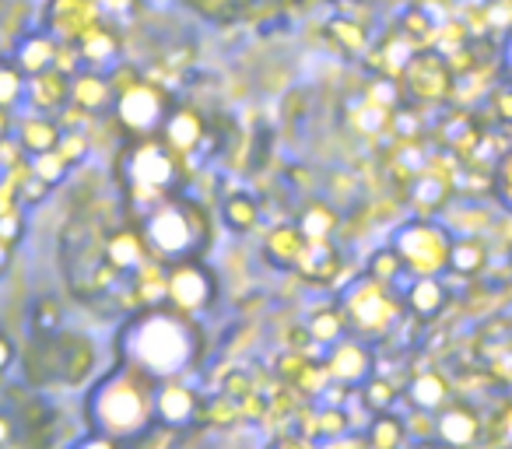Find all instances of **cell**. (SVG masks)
I'll return each instance as SVG.
<instances>
[{
	"mask_svg": "<svg viewBox=\"0 0 512 449\" xmlns=\"http://www.w3.org/2000/svg\"><path fill=\"white\" fill-rule=\"evenodd\" d=\"M197 327L193 316L176 309H141L120 334V365L148 379H172L197 362Z\"/></svg>",
	"mask_w": 512,
	"mask_h": 449,
	"instance_id": "obj_1",
	"label": "cell"
},
{
	"mask_svg": "<svg viewBox=\"0 0 512 449\" xmlns=\"http://www.w3.org/2000/svg\"><path fill=\"white\" fill-rule=\"evenodd\" d=\"M85 418L92 432L113 435L120 442L144 435L155 421V379L116 365L85 397Z\"/></svg>",
	"mask_w": 512,
	"mask_h": 449,
	"instance_id": "obj_2",
	"label": "cell"
},
{
	"mask_svg": "<svg viewBox=\"0 0 512 449\" xmlns=\"http://www.w3.org/2000/svg\"><path fill=\"white\" fill-rule=\"evenodd\" d=\"M183 169L179 155L162 141V137H141L130 141L127 151L120 155V183L127 190V204L137 207V218L151 214L158 204L179 197L183 186Z\"/></svg>",
	"mask_w": 512,
	"mask_h": 449,
	"instance_id": "obj_3",
	"label": "cell"
},
{
	"mask_svg": "<svg viewBox=\"0 0 512 449\" xmlns=\"http://www.w3.org/2000/svg\"><path fill=\"white\" fill-rule=\"evenodd\" d=\"M141 232L151 257L162 264H183V260L204 257L207 243H211V218L197 200L172 197L151 214H144Z\"/></svg>",
	"mask_w": 512,
	"mask_h": 449,
	"instance_id": "obj_4",
	"label": "cell"
},
{
	"mask_svg": "<svg viewBox=\"0 0 512 449\" xmlns=\"http://www.w3.org/2000/svg\"><path fill=\"white\" fill-rule=\"evenodd\" d=\"M344 316H348L351 337L372 344L379 337H390L393 327L404 320V302L393 295V288L376 285L372 278H358V285L348 288L344 295Z\"/></svg>",
	"mask_w": 512,
	"mask_h": 449,
	"instance_id": "obj_5",
	"label": "cell"
},
{
	"mask_svg": "<svg viewBox=\"0 0 512 449\" xmlns=\"http://www.w3.org/2000/svg\"><path fill=\"white\" fill-rule=\"evenodd\" d=\"M390 246L400 253L411 278H439L442 271H449L453 236L439 221H407L404 229L393 232Z\"/></svg>",
	"mask_w": 512,
	"mask_h": 449,
	"instance_id": "obj_6",
	"label": "cell"
},
{
	"mask_svg": "<svg viewBox=\"0 0 512 449\" xmlns=\"http://www.w3.org/2000/svg\"><path fill=\"white\" fill-rule=\"evenodd\" d=\"M172 109H176V102L165 92V85H155V81H144V78L134 81L130 88H123V92H116V102H113L116 123H120L134 141L162 134Z\"/></svg>",
	"mask_w": 512,
	"mask_h": 449,
	"instance_id": "obj_7",
	"label": "cell"
},
{
	"mask_svg": "<svg viewBox=\"0 0 512 449\" xmlns=\"http://www.w3.org/2000/svg\"><path fill=\"white\" fill-rule=\"evenodd\" d=\"M214 302H218V281L200 260L169 264V302L165 306L183 316H197L207 313Z\"/></svg>",
	"mask_w": 512,
	"mask_h": 449,
	"instance_id": "obj_8",
	"label": "cell"
},
{
	"mask_svg": "<svg viewBox=\"0 0 512 449\" xmlns=\"http://www.w3.org/2000/svg\"><path fill=\"white\" fill-rule=\"evenodd\" d=\"M106 22L99 0H46L43 29L50 32L57 43L78 46L92 29Z\"/></svg>",
	"mask_w": 512,
	"mask_h": 449,
	"instance_id": "obj_9",
	"label": "cell"
},
{
	"mask_svg": "<svg viewBox=\"0 0 512 449\" xmlns=\"http://www.w3.org/2000/svg\"><path fill=\"white\" fill-rule=\"evenodd\" d=\"M323 365H327V376L334 379V383L351 386V390L362 386L365 379L376 376V355H372V344L358 341V337H344L341 344L327 348Z\"/></svg>",
	"mask_w": 512,
	"mask_h": 449,
	"instance_id": "obj_10",
	"label": "cell"
},
{
	"mask_svg": "<svg viewBox=\"0 0 512 449\" xmlns=\"http://www.w3.org/2000/svg\"><path fill=\"white\" fill-rule=\"evenodd\" d=\"M71 95H74V78L60 71V67H50V71L25 81V109L29 113L60 120L71 109Z\"/></svg>",
	"mask_w": 512,
	"mask_h": 449,
	"instance_id": "obj_11",
	"label": "cell"
},
{
	"mask_svg": "<svg viewBox=\"0 0 512 449\" xmlns=\"http://www.w3.org/2000/svg\"><path fill=\"white\" fill-rule=\"evenodd\" d=\"M99 369V348L88 334H74L64 330L57 334V372L60 386H81L92 379V372Z\"/></svg>",
	"mask_w": 512,
	"mask_h": 449,
	"instance_id": "obj_12",
	"label": "cell"
},
{
	"mask_svg": "<svg viewBox=\"0 0 512 449\" xmlns=\"http://www.w3.org/2000/svg\"><path fill=\"white\" fill-rule=\"evenodd\" d=\"M106 260L120 278H130L137 267H144L151 260V250L144 243L141 225L134 221H123V225H113L106 232Z\"/></svg>",
	"mask_w": 512,
	"mask_h": 449,
	"instance_id": "obj_13",
	"label": "cell"
},
{
	"mask_svg": "<svg viewBox=\"0 0 512 449\" xmlns=\"http://www.w3.org/2000/svg\"><path fill=\"white\" fill-rule=\"evenodd\" d=\"M481 432H484L481 418H477V411L467 404H446L439 414H435V442L446 449L477 446Z\"/></svg>",
	"mask_w": 512,
	"mask_h": 449,
	"instance_id": "obj_14",
	"label": "cell"
},
{
	"mask_svg": "<svg viewBox=\"0 0 512 449\" xmlns=\"http://www.w3.org/2000/svg\"><path fill=\"white\" fill-rule=\"evenodd\" d=\"M200 404H204V400L179 383L155 386V425H162V428L193 425V421H200Z\"/></svg>",
	"mask_w": 512,
	"mask_h": 449,
	"instance_id": "obj_15",
	"label": "cell"
},
{
	"mask_svg": "<svg viewBox=\"0 0 512 449\" xmlns=\"http://www.w3.org/2000/svg\"><path fill=\"white\" fill-rule=\"evenodd\" d=\"M207 127H211V123L200 116V109L176 106L169 120H165V127H162V134H158V137H162V141L169 144L179 158H183V155H193V151H204Z\"/></svg>",
	"mask_w": 512,
	"mask_h": 449,
	"instance_id": "obj_16",
	"label": "cell"
},
{
	"mask_svg": "<svg viewBox=\"0 0 512 449\" xmlns=\"http://www.w3.org/2000/svg\"><path fill=\"white\" fill-rule=\"evenodd\" d=\"M404 81L411 95H418V99H425V102H435V99H442V95H449L453 74H449L446 60L432 57V53H418V57L407 64Z\"/></svg>",
	"mask_w": 512,
	"mask_h": 449,
	"instance_id": "obj_17",
	"label": "cell"
},
{
	"mask_svg": "<svg viewBox=\"0 0 512 449\" xmlns=\"http://www.w3.org/2000/svg\"><path fill=\"white\" fill-rule=\"evenodd\" d=\"M60 137H64V127L60 120L53 116H39V113H25L15 120V134L11 141L18 144L25 158H36V155H46V151H57Z\"/></svg>",
	"mask_w": 512,
	"mask_h": 449,
	"instance_id": "obj_18",
	"label": "cell"
},
{
	"mask_svg": "<svg viewBox=\"0 0 512 449\" xmlns=\"http://www.w3.org/2000/svg\"><path fill=\"white\" fill-rule=\"evenodd\" d=\"M400 302L411 320H435L449 306V288L442 278H411L400 288Z\"/></svg>",
	"mask_w": 512,
	"mask_h": 449,
	"instance_id": "obj_19",
	"label": "cell"
},
{
	"mask_svg": "<svg viewBox=\"0 0 512 449\" xmlns=\"http://www.w3.org/2000/svg\"><path fill=\"white\" fill-rule=\"evenodd\" d=\"M116 102V88L109 81V74L102 71H78L74 74V95L71 109L81 116H102L109 113Z\"/></svg>",
	"mask_w": 512,
	"mask_h": 449,
	"instance_id": "obj_20",
	"label": "cell"
},
{
	"mask_svg": "<svg viewBox=\"0 0 512 449\" xmlns=\"http://www.w3.org/2000/svg\"><path fill=\"white\" fill-rule=\"evenodd\" d=\"M309 239L302 236L299 225H274L264 239V260L274 267V271H285V274H295L302 264V253H306Z\"/></svg>",
	"mask_w": 512,
	"mask_h": 449,
	"instance_id": "obj_21",
	"label": "cell"
},
{
	"mask_svg": "<svg viewBox=\"0 0 512 449\" xmlns=\"http://www.w3.org/2000/svg\"><path fill=\"white\" fill-rule=\"evenodd\" d=\"M57 53H60V43L50 36V32H46V29H32V32H25V36L15 43V53H11V60H15L18 71H22L25 78H36V74L57 67Z\"/></svg>",
	"mask_w": 512,
	"mask_h": 449,
	"instance_id": "obj_22",
	"label": "cell"
},
{
	"mask_svg": "<svg viewBox=\"0 0 512 449\" xmlns=\"http://www.w3.org/2000/svg\"><path fill=\"white\" fill-rule=\"evenodd\" d=\"M81 53V71H102L109 74L120 64V36L109 22H102L99 29H92L85 39L78 43Z\"/></svg>",
	"mask_w": 512,
	"mask_h": 449,
	"instance_id": "obj_23",
	"label": "cell"
},
{
	"mask_svg": "<svg viewBox=\"0 0 512 449\" xmlns=\"http://www.w3.org/2000/svg\"><path fill=\"white\" fill-rule=\"evenodd\" d=\"M295 225H299L302 236H306L309 243H330V239H334V232L341 229V211H337L327 197H313V200H306V204L299 207V218H295Z\"/></svg>",
	"mask_w": 512,
	"mask_h": 449,
	"instance_id": "obj_24",
	"label": "cell"
},
{
	"mask_svg": "<svg viewBox=\"0 0 512 449\" xmlns=\"http://www.w3.org/2000/svg\"><path fill=\"white\" fill-rule=\"evenodd\" d=\"M341 264H344V257L334 246V239H330V243H309L295 274H299L302 281H309V285H330V281L341 274Z\"/></svg>",
	"mask_w": 512,
	"mask_h": 449,
	"instance_id": "obj_25",
	"label": "cell"
},
{
	"mask_svg": "<svg viewBox=\"0 0 512 449\" xmlns=\"http://www.w3.org/2000/svg\"><path fill=\"white\" fill-rule=\"evenodd\" d=\"M407 400H411L414 411L439 414L446 404H453V390H449L442 372L428 369V372H418V376L407 383Z\"/></svg>",
	"mask_w": 512,
	"mask_h": 449,
	"instance_id": "obj_26",
	"label": "cell"
},
{
	"mask_svg": "<svg viewBox=\"0 0 512 449\" xmlns=\"http://www.w3.org/2000/svg\"><path fill=\"white\" fill-rule=\"evenodd\" d=\"M302 323H306V330H309V337H313V344H320V348H334V344H341L344 337H351L348 316H344L341 306H320V309H313V313H309Z\"/></svg>",
	"mask_w": 512,
	"mask_h": 449,
	"instance_id": "obj_27",
	"label": "cell"
},
{
	"mask_svg": "<svg viewBox=\"0 0 512 449\" xmlns=\"http://www.w3.org/2000/svg\"><path fill=\"white\" fill-rule=\"evenodd\" d=\"M327 36H330V46H334L341 57L355 60L362 57L365 50H369V32H365V25L358 22V18L351 15H334L327 22Z\"/></svg>",
	"mask_w": 512,
	"mask_h": 449,
	"instance_id": "obj_28",
	"label": "cell"
},
{
	"mask_svg": "<svg viewBox=\"0 0 512 449\" xmlns=\"http://www.w3.org/2000/svg\"><path fill=\"white\" fill-rule=\"evenodd\" d=\"M260 200L253 197V193H228L225 200H221V221H225L228 232H239V236H246V232H253L256 225H260Z\"/></svg>",
	"mask_w": 512,
	"mask_h": 449,
	"instance_id": "obj_29",
	"label": "cell"
},
{
	"mask_svg": "<svg viewBox=\"0 0 512 449\" xmlns=\"http://www.w3.org/2000/svg\"><path fill=\"white\" fill-rule=\"evenodd\" d=\"M365 278H372L376 285H386V288H404L407 281H411V274H407L404 260H400V253L393 250V246H383V250H376L369 257V264H365Z\"/></svg>",
	"mask_w": 512,
	"mask_h": 449,
	"instance_id": "obj_30",
	"label": "cell"
},
{
	"mask_svg": "<svg viewBox=\"0 0 512 449\" xmlns=\"http://www.w3.org/2000/svg\"><path fill=\"white\" fill-rule=\"evenodd\" d=\"M488 264V246L477 236H460L453 239V250H449V271L460 274V278H477Z\"/></svg>",
	"mask_w": 512,
	"mask_h": 449,
	"instance_id": "obj_31",
	"label": "cell"
},
{
	"mask_svg": "<svg viewBox=\"0 0 512 449\" xmlns=\"http://www.w3.org/2000/svg\"><path fill=\"white\" fill-rule=\"evenodd\" d=\"M64 334V306L57 295H39L29 306V337H57Z\"/></svg>",
	"mask_w": 512,
	"mask_h": 449,
	"instance_id": "obj_32",
	"label": "cell"
},
{
	"mask_svg": "<svg viewBox=\"0 0 512 449\" xmlns=\"http://www.w3.org/2000/svg\"><path fill=\"white\" fill-rule=\"evenodd\" d=\"M365 439H369V449H404L407 442V425L400 418L386 414H372L369 428H365Z\"/></svg>",
	"mask_w": 512,
	"mask_h": 449,
	"instance_id": "obj_33",
	"label": "cell"
},
{
	"mask_svg": "<svg viewBox=\"0 0 512 449\" xmlns=\"http://www.w3.org/2000/svg\"><path fill=\"white\" fill-rule=\"evenodd\" d=\"M358 400H362V407L369 414H386V411H393V404H397V386L383 376H372L358 386Z\"/></svg>",
	"mask_w": 512,
	"mask_h": 449,
	"instance_id": "obj_34",
	"label": "cell"
},
{
	"mask_svg": "<svg viewBox=\"0 0 512 449\" xmlns=\"http://www.w3.org/2000/svg\"><path fill=\"white\" fill-rule=\"evenodd\" d=\"M25 81L29 78L18 71L15 60H0V109L15 113L25 106Z\"/></svg>",
	"mask_w": 512,
	"mask_h": 449,
	"instance_id": "obj_35",
	"label": "cell"
},
{
	"mask_svg": "<svg viewBox=\"0 0 512 449\" xmlns=\"http://www.w3.org/2000/svg\"><path fill=\"white\" fill-rule=\"evenodd\" d=\"M411 197L425 211H435V207H442L449 200V183L442 176H435V172H418L411 183Z\"/></svg>",
	"mask_w": 512,
	"mask_h": 449,
	"instance_id": "obj_36",
	"label": "cell"
},
{
	"mask_svg": "<svg viewBox=\"0 0 512 449\" xmlns=\"http://www.w3.org/2000/svg\"><path fill=\"white\" fill-rule=\"evenodd\" d=\"M351 418L344 407H327L320 404L316 407V442H337L344 435H351Z\"/></svg>",
	"mask_w": 512,
	"mask_h": 449,
	"instance_id": "obj_37",
	"label": "cell"
},
{
	"mask_svg": "<svg viewBox=\"0 0 512 449\" xmlns=\"http://www.w3.org/2000/svg\"><path fill=\"white\" fill-rule=\"evenodd\" d=\"M29 165H32V172H36L39 179H46L50 186H60L67 176H71V165H67L57 151H46V155L29 158Z\"/></svg>",
	"mask_w": 512,
	"mask_h": 449,
	"instance_id": "obj_38",
	"label": "cell"
},
{
	"mask_svg": "<svg viewBox=\"0 0 512 449\" xmlns=\"http://www.w3.org/2000/svg\"><path fill=\"white\" fill-rule=\"evenodd\" d=\"M400 36H407L414 46L428 43V39H432V22H428L425 11H421V8L404 11V18H400Z\"/></svg>",
	"mask_w": 512,
	"mask_h": 449,
	"instance_id": "obj_39",
	"label": "cell"
},
{
	"mask_svg": "<svg viewBox=\"0 0 512 449\" xmlns=\"http://www.w3.org/2000/svg\"><path fill=\"white\" fill-rule=\"evenodd\" d=\"M57 155L64 158V162L71 165V172H74L88 155V137L81 134V130H64V137H60V144H57Z\"/></svg>",
	"mask_w": 512,
	"mask_h": 449,
	"instance_id": "obj_40",
	"label": "cell"
},
{
	"mask_svg": "<svg viewBox=\"0 0 512 449\" xmlns=\"http://www.w3.org/2000/svg\"><path fill=\"white\" fill-rule=\"evenodd\" d=\"M50 193H53V186L32 172V176L18 186V204H22V207H39V204H46V197H50Z\"/></svg>",
	"mask_w": 512,
	"mask_h": 449,
	"instance_id": "obj_41",
	"label": "cell"
},
{
	"mask_svg": "<svg viewBox=\"0 0 512 449\" xmlns=\"http://www.w3.org/2000/svg\"><path fill=\"white\" fill-rule=\"evenodd\" d=\"M0 239H4V243L15 246V250H18V243L25 239V214H22V207L0 218Z\"/></svg>",
	"mask_w": 512,
	"mask_h": 449,
	"instance_id": "obj_42",
	"label": "cell"
},
{
	"mask_svg": "<svg viewBox=\"0 0 512 449\" xmlns=\"http://www.w3.org/2000/svg\"><path fill=\"white\" fill-rule=\"evenodd\" d=\"M18 362V344L15 337L8 334V330H0V376L11 369V365Z\"/></svg>",
	"mask_w": 512,
	"mask_h": 449,
	"instance_id": "obj_43",
	"label": "cell"
},
{
	"mask_svg": "<svg viewBox=\"0 0 512 449\" xmlns=\"http://www.w3.org/2000/svg\"><path fill=\"white\" fill-rule=\"evenodd\" d=\"M74 449H123L120 439H113V435H102V432H88L85 439L74 442Z\"/></svg>",
	"mask_w": 512,
	"mask_h": 449,
	"instance_id": "obj_44",
	"label": "cell"
},
{
	"mask_svg": "<svg viewBox=\"0 0 512 449\" xmlns=\"http://www.w3.org/2000/svg\"><path fill=\"white\" fill-rule=\"evenodd\" d=\"M18 432H22V425H18L15 411H11V407H0V449L8 446Z\"/></svg>",
	"mask_w": 512,
	"mask_h": 449,
	"instance_id": "obj_45",
	"label": "cell"
},
{
	"mask_svg": "<svg viewBox=\"0 0 512 449\" xmlns=\"http://www.w3.org/2000/svg\"><path fill=\"white\" fill-rule=\"evenodd\" d=\"M271 449H320V442L306 439V435L288 432V435H281V439H274V442H271Z\"/></svg>",
	"mask_w": 512,
	"mask_h": 449,
	"instance_id": "obj_46",
	"label": "cell"
},
{
	"mask_svg": "<svg viewBox=\"0 0 512 449\" xmlns=\"http://www.w3.org/2000/svg\"><path fill=\"white\" fill-rule=\"evenodd\" d=\"M498 193L505 197V204L512 207V151L505 155L502 169H498Z\"/></svg>",
	"mask_w": 512,
	"mask_h": 449,
	"instance_id": "obj_47",
	"label": "cell"
},
{
	"mask_svg": "<svg viewBox=\"0 0 512 449\" xmlns=\"http://www.w3.org/2000/svg\"><path fill=\"white\" fill-rule=\"evenodd\" d=\"M491 102H495V113L502 116L505 123H512V88H498Z\"/></svg>",
	"mask_w": 512,
	"mask_h": 449,
	"instance_id": "obj_48",
	"label": "cell"
},
{
	"mask_svg": "<svg viewBox=\"0 0 512 449\" xmlns=\"http://www.w3.org/2000/svg\"><path fill=\"white\" fill-rule=\"evenodd\" d=\"M134 4H137V0H99L102 15H109V18L127 15V11H134Z\"/></svg>",
	"mask_w": 512,
	"mask_h": 449,
	"instance_id": "obj_49",
	"label": "cell"
},
{
	"mask_svg": "<svg viewBox=\"0 0 512 449\" xmlns=\"http://www.w3.org/2000/svg\"><path fill=\"white\" fill-rule=\"evenodd\" d=\"M4 449H39V446H36V439H32V435L18 432L15 439H11V442H8V446H4Z\"/></svg>",
	"mask_w": 512,
	"mask_h": 449,
	"instance_id": "obj_50",
	"label": "cell"
},
{
	"mask_svg": "<svg viewBox=\"0 0 512 449\" xmlns=\"http://www.w3.org/2000/svg\"><path fill=\"white\" fill-rule=\"evenodd\" d=\"M330 4H358V0H330Z\"/></svg>",
	"mask_w": 512,
	"mask_h": 449,
	"instance_id": "obj_51",
	"label": "cell"
}]
</instances>
